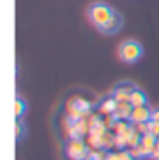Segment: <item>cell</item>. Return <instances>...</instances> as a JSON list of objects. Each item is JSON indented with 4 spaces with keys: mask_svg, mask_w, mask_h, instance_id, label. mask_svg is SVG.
Listing matches in <instances>:
<instances>
[{
    "mask_svg": "<svg viewBox=\"0 0 159 160\" xmlns=\"http://www.w3.org/2000/svg\"><path fill=\"white\" fill-rule=\"evenodd\" d=\"M115 10L111 7H108L106 3H93L87 10V16H89V21L96 26L98 29H101L109 19L113 17Z\"/></svg>",
    "mask_w": 159,
    "mask_h": 160,
    "instance_id": "6da1fadb",
    "label": "cell"
},
{
    "mask_svg": "<svg viewBox=\"0 0 159 160\" xmlns=\"http://www.w3.org/2000/svg\"><path fill=\"white\" fill-rule=\"evenodd\" d=\"M104 160H120V157H118V153H106Z\"/></svg>",
    "mask_w": 159,
    "mask_h": 160,
    "instance_id": "603a6c76",
    "label": "cell"
},
{
    "mask_svg": "<svg viewBox=\"0 0 159 160\" xmlns=\"http://www.w3.org/2000/svg\"><path fill=\"white\" fill-rule=\"evenodd\" d=\"M135 87L130 85V83H125V85H120L115 89V92H113V97H115L116 102H130V96L132 92H134Z\"/></svg>",
    "mask_w": 159,
    "mask_h": 160,
    "instance_id": "8992f818",
    "label": "cell"
},
{
    "mask_svg": "<svg viewBox=\"0 0 159 160\" xmlns=\"http://www.w3.org/2000/svg\"><path fill=\"white\" fill-rule=\"evenodd\" d=\"M74 102L77 104V108L81 109L84 114H89L91 112V102L87 101H84V99H81V97H77V99H74Z\"/></svg>",
    "mask_w": 159,
    "mask_h": 160,
    "instance_id": "4fadbf2b",
    "label": "cell"
},
{
    "mask_svg": "<svg viewBox=\"0 0 159 160\" xmlns=\"http://www.w3.org/2000/svg\"><path fill=\"white\" fill-rule=\"evenodd\" d=\"M147 124H149V133H151V135H154L156 138H159V123H157V121L151 119Z\"/></svg>",
    "mask_w": 159,
    "mask_h": 160,
    "instance_id": "5bb4252c",
    "label": "cell"
},
{
    "mask_svg": "<svg viewBox=\"0 0 159 160\" xmlns=\"http://www.w3.org/2000/svg\"><path fill=\"white\" fill-rule=\"evenodd\" d=\"M118 157H120V160H135L134 157L130 155V152H118Z\"/></svg>",
    "mask_w": 159,
    "mask_h": 160,
    "instance_id": "d6986e66",
    "label": "cell"
},
{
    "mask_svg": "<svg viewBox=\"0 0 159 160\" xmlns=\"http://www.w3.org/2000/svg\"><path fill=\"white\" fill-rule=\"evenodd\" d=\"M151 119H152V121H157V123H159V108H157V109H152V114H151Z\"/></svg>",
    "mask_w": 159,
    "mask_h": 160,
    "instance_id": "7402d4cb",
    "label": "cell"
},
{
    "mask_svg": "<svg viewBox=\"0 0 159 160\" xmlns=\"http://www.w3.org/2000/svg\"><path fill=\"white\" fill-rule=\"evenodd\" d=\"M115 147L120 148V150H123V147H127V138H125L123 135H116V138H115Z\"/></svg>",
    "mask_w": 159,
    "mask_h": 160,
    "instance_id": "2e32d148",
    "label": "cell"
},
{
    "mask_svg": "<svg viewBox=\"0 0 159 160\" xmlns=\"http://www.w3.org/2000/svg\"><path fill=\"white\" fill-rule=\"evenodd\" d=\"M135 129H137L140 135H146V133H149V124L147 123H137V124H134Z\"/></svg>",
    "mask_w": 159,
    "mask_h": 160,
    "instance_id": "e0dca14e",
    "label": "cell"
},
{
    "mask_svg": "<svg viewBox=\"0 0 159 160\" xmlns=\"http://www.w3.org/2000/svg\"><path fill=\"white\" fill-rule=\"evenodd\" d=\"M89 157L93 158V160H104V158H106V153H104V152H101L99 148H98V150L89 152Z\"/></svg>",
    "mask_w": 159,
    "mask_h": 160,
    "instance_id": "9a60e30c",
    "label": "cell"
},
{
    "mask_svg": "<svg viewBox=\"0 0 159 160\" xmlns=\"http://www.w3.org/2000/svg\"><path fill=\"white\" fill-rule=\"evenodd\" d=\"M146 102H147L146 94L139 89H134V92H132V96H130V104L134 106V108H139V106H146Z\"/></svg>",
    "mask_w": 159,
    "mask_h": 160,
    "instance_id": "30bf717a",
    "label": "cell"
},
{
    "mask_svg": "<svg viewBox=\"0 0 159 160\" xmlns=\"http://www.w3.org/2000/svg\"><path fill=\"white\" fill-rule=\"evenodd\" d=\"M122 28V17L118 16V14H113V17L109 19L108 22L103 26V28L99 29V31H103V32H106V34H113V32H116L118 29Z\"/></svg>",
    "mask_w": 159,
    "mask_h": 160,
    "instance_id": "ba28073f",
    "label": "cell"
},
{
    "mask_svg": "<svg viewBox=\"0 0 159 160\" xmlns=\"http://www.w3.org/2000/svg\"><path fill=\"white\" fill-rule=\"evenodd\" d=\"M22 136V123H21V119H17L16 121V138H21Z\"/></svg>",
    "mask_w": 159,
    "mask_h": 160,
    "instance_id": "ffe728a7",
    "label": "cell"
},
{
    "mask_svg": "<svg viewBox=\"0 0 159 160\" xmlns=\"http://www.w3.org/2000/svg\"><path fill=\"white\" fill-rule=\"evenodd\" d=\"M156 142H157V138L154 135H151V133L142 135V140H140V143H139V148H140V152H142V157H151V155H152Z\"/></svg>",
    "mask_w": 159,
    "mask_h": 160,
    "instance_id": "277c9868",
    "label": "cell"
},
{
    "mask_svg": "<svg viewBox=\"0 0 159 160\" xmlns=\"http://www.w3.org/2000/svg\"><path fill=\"white\" fill-rule=\"evenodd\" d=\"M142 53H144L142 44L137 43V41H125V43H122L120 48H118L120 60H123V62H127V63L137 62V60L142 56Z\"/></svg>",
    "mask_w": 159,
    "mask_h": 160,
    "instance_id": "7a4b0ae2",
    "label": "cell"
},
{
    "mask_svg": "<svg viewBox=\"0 0 159 160\" xmlns=\"http://www.w3.org/2000/svg\"><path fill=\"white\" fill-rule=\"evenodd\" d=\"M116 104H118V102L115 101V97L104 99V101L101 102V106H99V112L104 114V116H109V114H113L116 111Z\"/></svg>",
    "mask_w": 159,
    "mask_h": 160,
    "instance_id": "9c48e42d",
    "label": "cell"
},
{
    "mask_svg": "<svg viewBox=\"0 0 159 160\" xmlns=\"http://www.w3.org/2000/svg\"><path fill=\"white\" fill-rule=\"evenodd\" d=\"M128 152H130V155L134 158H142V152H140V148H139V145H137V147H132Z\"/></svg>",
    "mask_w": 159,
    "mask_h": 160,
    "instance_id": "ac0fdd59",
    "label": "cell"
},
{
    "mask_svg": "<svg viewBox=\"0 0 159 160\" xmlns=\"http://www.w3.org/2000/svg\"><path fill=\"white\" fill-rule=\"evenodd\" d=\"M154 160H159V138H157V142H156V147H154V150H152V155H151Z\"/></svg>",
    "mask_w": 159,
    "mask_h": 160,
    "instance_id": "44dd1931",
    "label": "cell"
},
{
    "mask_svg": "<svg viewBox=\"0 0 159 160\" xmlns=\"http://www.w3.org/2000/svg\"><path fill=\"white\" fill-rule=\"evenodd\" d=\"M132 111H134V106L130 102H118L116 104V111L113 112V116L116 119H130Z\"/></svg>",
    "mask_w": 159,
    "mask_h": 160,
    "instance_id": "52a82bcc",
    "label": "cell"
},
{
    "mask_svg": "<svg viewBox=\"0 0 159 160\" xmlns=\"http://www.w3.org/2000/svg\"><path fill=\"white\" fill-rule=\"evenodd\" d=\"M24 111H26V104H24V101L17 97L16 101H14V114H16L17 119H21V116L24 114Z\"/></svg>",
    "mask_w": 159,
    "mask_h": 160,
    "instance_id": "8fae6325",
    "label": "cell"
},
{
    "mask_svg": "<svg viewBox=\"0 0 159 160\" xmlns=\"http://www.w3.org/2000/svg\"><path fill=\"white\" fill-rule=\"evenodd\" d=\"M128 128H130V124L125 123V119H116L115 126H113V131H115V135H123Z\"/></svg>",
    "mask_w": 159,
    "mask_h": 160,
    "instance_id": "7c38bea8",
    "label": "cell"
},
{
    "mask_svg": "<svg viewBox=\"0 0 159 160\" xmlns=\"http://www.w3.org/2000/svg\"><path fill=\"white\" fill-rule=\"evenodd\" d=\"M151 114H152V111H151L147 106H139V108H134L132 116H130V121L134 124H137V123H149V121H151Z\"/></svg>",
    "mask_w": 159,
    "mask_h": 160,
    "instance_id": "5b68a950",
    "label": "cell"
},
{
    "mask_svg": "<svg viewBox=\"0 0 159 160\" xmlns=\"http://www.w3.org/2000/svg\"><path fill=\"white\" fill-rule=\"evenodd\" d=\"M65 153L72 160H84L89 157V150L81 138H70L65 147Z\"/></svg>",
    "mask_w": 159,
    "mask_h": 160,
    "instance_id": "3957f363",
    "label": "cell"
}]
</instances>
